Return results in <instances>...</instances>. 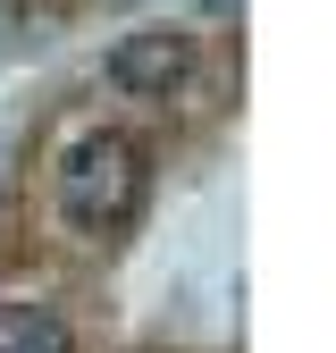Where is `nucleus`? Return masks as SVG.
<instances>
[{"label": "nucleus", "instance_id": "f03ea898", "mask_svg": "<svg viewBox=\"0 0 336 353\" xmlns=\"http://www.w3.org/2000/svg\"><path fill=\"white\" fill-rule=\"evenodd\" d=\"M185 76H193V34L185 26H143L109 51V84L126 101H168V93H185Z\"/></svg>", "mask_w": 336, "mask_h": 353}, {"label": "nucleus", "instance_id": "7ed1b4c3", "mask_svg": "<svg viewBox=\"0 0 336 353\" xmlns=\"http://www.w3.org/2000/svg\"><path fill=\"white\" fill-rule=\"evenodd\" d=\"M0 353H76V336L51 303H0Z\"/></svg>", "mask_w": 336, "mask_h": 353}, {"label": "nucleus", "instance_id": "f257e3e1", "mask_svg": "<svg viewBox=\"0 0 336 353\" xmlns=\"http://www.w3.org/2000/svg\"><path fill=\"white\" fill-rule=\"evenodd\" d=\"M143 194H151V160L126 126H93L59 152V219L84 236V244H109L143 219Z\"/></svg>", "mask_w": 336, "mask_h": 353}]
</instances>
